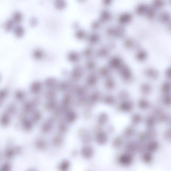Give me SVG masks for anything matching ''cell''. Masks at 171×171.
Wrapping results in <instances>:
<instances>
[{"mask_svg":"<svg viewBox=\"0 0 171 171\" xmlns=\"http://www.w3.org/2000/svg\"><path fill=\"white\" fill-rule=\"evenodd\" d=\"M81 153L83 158L88 159L91 158L93 156L94 150L91 146L86 145L82 148Z\"/></svg>","mask_w":171,"mask_h":171,"instance_id":"7a4b0ae2","label":"cell"},{"mask_svg":"<svg viewBox=\"0 0 171 171\" xmlns=\"http://www.w3.org/2000/svg\"><path fill=\"white\" fill-rule=\"evenodd\" d=\"M34 146L36 149L40 151L45 150L47 147V142L43 139L39 138L34 143Z\"/></svg>","mask_w":171,"mask_h":171,"instance_id":"9c48e42d","label":"cell"},{"mask_svg":"<svg viewBox=\"0 0 171 171\" xmlns=\"http://www.w3.org/2000/svg\"><path fill=\"white\" fill-rule=\"evenodd\" d=\"M30 24L32 26H34L36 24V18H33L31 20Z\"/></svg>","mask_w":171,"mask_h":171,"instance_id":"d4e9b609","label":"cell"},{"mask_svg":"<svg viewBox=\"0 0 171 171\" xmlns=\"http://www.w3.org/2000/svg\"><path fill=\"white\" fill-rule=\"evenodd\" d=\"M3 154H2L1 146H0V163L3 160Z\"/></svg>","mask_w":171,"mask_h":171,"instance_id":"484cf974","label":"cell"},{"mask_svg":"<svg viewBox=\"0 0 171 171\" xmlns=\"http://www.w3.org/2000/svg\"><path fill=\"white\" fill-rule=\"evenodd\" d=\"M45 97L47 99V100H53L56 99L57 94L54 90H49L45 93Z\"/></svg>","mask_w":171,"mask_h":171,"instance_id":"2e32d148","label":"cell"},{"mask_svg":"<svg viewBox=\"0 0 171 171\" xmlns=\"http://www.w3.org/2000/svg\"><path fill=\"white\" fill-rule=\"evenodd\" d=\"M42 117V114L39 111H36L34 113L33 116V121L35 122H38L40 121Z\"/></svg>","mask_w":171,"mask_h":171,"instance_id":"ffe728a7","label":"cell"},{"mask_svg":"<svg viewBox=\"0 0 171 171\" xmlns=\"http://www.w3.org/2000/svg\"><path fill=\"white\" fill-rule=\"evenodd\" d=\"M54 120L52 118L47 119L44 122L41 126V132L44 134H48L50 132L54 127Z\"/></svg>","mask_w":171,"mask_h":171,"instance_id":"6da1fadb","label":"cell"},{"mask_svg":"<svg viewBox=\"0 0 171 171\" xmlns=\"http://www.w3.org/2000/svg\"><path fill=\"white\" fill-rule=\"evenodd\" d=\"M25 32L24 27L21 25H18L14 29V34L18 37H22L24 35Z\"/></svg>","mask_w":171,"mask_h":171,"instance_id":"9a60e30c","label":"cell"},{"mask_svg":"<svg viewBox=\"0 0 171 171\" xmlns=\"http://www.w3.org/2000/svg\"><path fill=\"white\" fill-rule=\"evenodd\" d=\"M43 88V84L40 82H34L32 86V90L34 93H38L41 91Z\"/></svg>","mask_w":171,"mask_h":171,"instance_id":"8fae6325","label":"cell"},{"mask_svg":"<svg viewBox=\"0 0 171 171\" xmlns=\"http://www.w3.org/2000/svg\"><path fill=\"white\" fill-rule=\"evenodd\" d=\"M90 116V113L88 110H87L84 113V116L86 118H88V117Z\"/></svg>","mask_w":171,"mask_h":171,"instance_id":"4316f807","label":"cell"},{"mask_svg":"<svg viewBox=\"0 0 171 171\" xmlns=\"http://www.w3.org/2000/svg\"><path fill=\"white\" fill-rule=\"evenodd\" d=\"M63 138L61 135H57L53 138L52 143L54 146H59L63 144Z\"/></svg>","mask_w":171,"mask_h":171,"instance_id":"5bb4252c","label":"cell"},{"mask_svg":"<svg viewBox=\"0 0 171 171\" xmlns=\"http://www.w3.org/2000/svg\"><path fill=\"white\" fill-rule=\"evenodd\" d=\"M58 106L56 99L47 100L44 105L45 109L47 111L55 110Z\"/></svg>","mask_w":171,"mask_h":171,"instance_id":"52a82bcc","label":"cell"},{"mask_svg":"<svg viewBox=\"0 0 171 171\" xmlns=\"http://www.w3.org/2000/svg\"><path fill=\"white\" fill-rule=\"evenodd\" d=\"M43 53L41 50L39 49H37L34 50L33 53V56L36 59H40L42 58Z\"/></svg>","mask_w":171,"mask_h":171,"instance_id":"7402d4cb","label":"cell"},{"mask_svg":"<svg viewBox=\"0 0 171 171\" xmlns=\"http://www.w3.org/2000/svg\"><path fill=\"white\" fill-rule=\"evenodd\" d=\"M13 22L12 20H9L7 21L5 25V28L7 31H10L13 29Z\"/></svg>","mask_w":171,"mask_h":171,"instance_id":"44dd1931","label":"cell"},{"mask_svg":"<svg viewBox=\"0 0 171 171\" xmlns=\"http://www.w3.org/2000/svg\"><path fill=\"white\" fill-rule=\"evenodd\" d=\"M87 69L89 70H93L94 68V64L93 63H88L87 64Z\"/></svg>","mask_w":171,"mask_h":171,"instance_id":"603a6c76","label":"cell"},{"mask_svg":"<svg viewBox=\"0 0 171 171\" xmlns=\"http://www.w3.org/2000/svg\"><path fill=\"white\" fill-rule=\"evenodd\" d=\"M23 16L19 12H15L13 14L12 20L14 22L19 23L22 21Z\"/></svg>","mask_w":171,"mask_h":171,"instance_id":"e0dca14e","label":"cell"},{"mask_svg":"<svg viewBox=\"0 0 171 171\" xmlns=\"http://www.w3.org/2000/svg\"><path fill=\"white\" fill-rule=\"evenodd\" d=\"M21 171H38L36 168L33 167H28L26 168L25 169L22 170Z\"/></svg>","mask_w":171,"mask_h":171,"instance_id":"cb8c5ba5","label":"cell"},{"mask_svg":"<svg viewBox=\"0 0 171 171\" xmlns=\"http://www.w3.org/2000/svg\"><path fill=\"white\" fill-rule=\"evenodd\" d=\"M68 124L65 121L60 122L58 126L59 132L61 134H64L67 132L69 129Z\"/></svg>","mask_w":171,"mask_h":171,"instance_id":"30bf717a","label":"cell"},{"mask_svg":"<svg viewBox=\"0 0 171 171\" xmlns=\"http://www.w3.org/2000/svg\"><path fill=\"white\" fill-rule=\"evenodd\" d=\"M59 83L55 78L50 77L47 78L45 82L46 86L49 90H54L57 88Z\"/></svg>","mask_w":171,"mask_h":171,"instance_id":"5b68a950","label":"cell"},{"mask_svg":"<svg viewBox=\"0 0 171 171\" xmlns=\"http://www.w3.org/2000/svg\"><path fill=\"white\" fill-rule=\"evenodd\" d=\"M86 84L89 86H93L95 85L97 82L96 76L94 74H91L86 79Z\"/></svg>","mask_w":171,"mask_h":171,"instance_id":"4fadbf2b","label":"cell"},{"mask_svg":"<svg viewBox=\"0 0 171 171\" xmlns=\"http://www.w3.org/2000/svg\"><path fill=\"white\" fill-rule=\"evenodd\" d=\"M68 57L69 59L73 62H77L78 59H79V57L77 53L74 52L69 53Z\"/></svg>","mask_w":171,"mask_h":171,"instance_id":"ac0fdd59","label":"cell"},{"mask_svg":"<svg viewBox=\"0 0 171 171\" xmlns=\"http://www.w3.org/2000/svg\"><path fill=\"white\" fill-rule=\"evenodd\" d=\"M70 162L67 160H64L59 163L57 169L58 171H69L71 168Z\"/></svg>","mask_w":171,"mask_h":171,"instance_id":"ba28073f","label":"cell"},{"mask_svg":"<svg viewBox=\"0 0 171 171\" xmlns=\"http://www.w3.org/2000/svg\"><path fill=\"white\" fill-rule=\"evenodd\" d=\"M70 84V83L65 81H63L59 83L57 88L61 91H66L70 89L71 87Z\"/></svg>","mask_w":171,"mask_h":171,"instance_id":"7c38bea8","label":"cell"},{"mask_svg":"<svg viewBox=\"0 0 171 171\" xmlns=\"http://www.w3.org/2000/svg\"><path fill=\"white\" fill-rule=\"evenodd\" d=\"M64 115L65 121L69 124L74 123L77 119V113L72 110L69 109L65 113Z\"/></svg>","mask_w":171,"mask_h":171,"instance_id":"3957f363","label":"cell"},{"mask_svg":"<svg viewBox=\"0 0 171 171\" xmlns=\"http://www.w3.org/2000/svg\"><path fill=\"white\" fill-rule=\"evenodd\" d=\"M83 74V69L80 66H77L73 69L71 76L74 80L77 81L80 79L82 78Z\"/></svg>","mask_w":171,"mask_h":171,"instance_id":"277c9868","label":"cell"},{"mask_svg":"<svg viewBox=\"0 0 171 171\" xmlns=\"http://www.w3.org/2000/svg\"><path fill=\"white\" fill-rule=\"evenodd\" d=\"M96 139L99 144H103L105 140L104 135L102 133H99L96 136Z\"/></svg>","mask_w":171,"mask_h":171,"instance_id":"d6986e66","label":"cell"},{"mask_svg":"<svg viewBox=\"0 0 171 171\" xmlns=\"http://www.w3.org/2000/svg\"><path fill=\"white\" fill-rule=\"evenodd\" d=\"M79 135L81 138L82 141L85 144H88L91 142V137L88 131L85 129H82L79 132Z\"/></svg>","mask_w":171,"mask_h":171,"instance_id":"8992f818","label":"cell"}]
</instances>
